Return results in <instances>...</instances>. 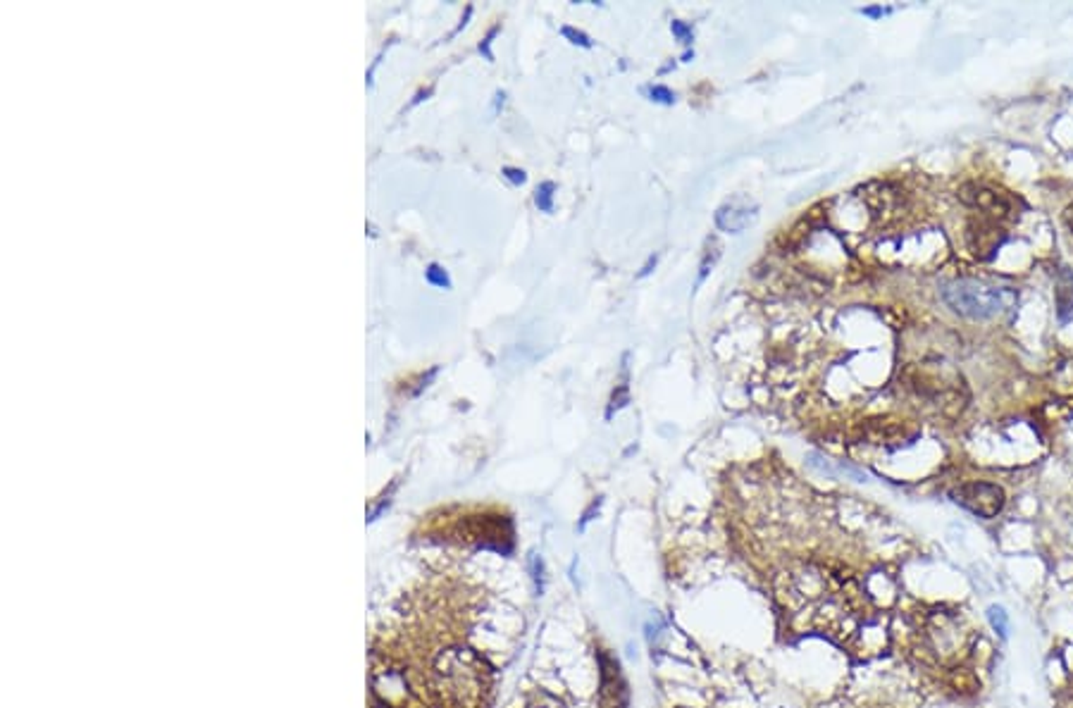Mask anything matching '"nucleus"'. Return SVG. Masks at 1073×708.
Wrapping results in <instances>:
<instances>
[{"mask_svg": "<svg viewBox=\"0 0 1073 708\" xmlns=\"http://www.w3.org/2000/svg\"><path fill=\"white\" fill-rule=\"evenodd\" d=\"M425 277H428L429 284H435V287L451 289L449 272H446V270H444L442 265H437V263H432V265L428 267V272H425Z\"/></svg>", "mask_w": 1073, "mask_h": 708, "instance_id": "nucleus-9", "label": "nucleus"}, {"mask_svg": "<svg viewBox=\"0 0 1073 708\" xmlns=\"http://www.w3.org/2000/svg\"><path fill=\"white\" fill-rule=\"evenodd\" d=\"M646 93H649V99L656 100V103H663V106H673L675 103V93L671 91V89H666V86H649Z\"/></svg>", "mask_w": 1073, "mask_h": 708, "instance_id": "nucleus-10", "label": "nucleus"}, {"mask_svg": "<svg viewBox=\"0 0 1073 708\" xmlns=\"http://www.w3.org/2000/svg\"><path fill=\"white\" fill-rule=\"evenodd\" d=\"M959 198L968 208L978 211V218H985L990 222H997V225H1004V222L1017 218L1014 198L1009 194H1004V191L985 186V184H964L959 189Z\"/></svg>", "mask_w": 1073, "mask_h": 708, "instance_id": "nucleus-2", "label": "nucleus"}, {"mask_svg": "<svg viewBox=\"0 0 1073 708\" xmlns=\"http://www.w3.org/2000/svg\"><path fill=\"white\" fill-rule=\"evenodd\" d=\"M949 496L966 511L981 515V518H997L1004 508V489L992 482H966L952 489Z\"/></svg>", "mask_w": 1073, "mask_h": 708, "instance_id": "nucleus-3", "label": "nucleus"}, {"mask_svg": "<svg viewBox=\"0 0 1073 708\" xmlns=\"http://www.w3.org/2000/svg\"><path fill=\"white\" fill-rule=\"evenodd\" d=\"M1054 301H1057V313H1060L1061 323H1067L1073 315V274L1067 267H1061L1057 274V289H1054Z\"/></svg>", "mask_w": 1073, "mask_h": 708, "instance_id": "nucleus-7", "label": "nucleus"}, {"mask_svg": "<svg viewBox=\"0 0 1073 708\" xmlns=\"http://www.w3.org/2000/svg\"><path fill=\"white\" fill-rule=\"evenodd\" d=\"M988 616H990V625H992V627H995V630L1004 637V635H1007V627H1009V625H1007V613H1004L1002 609L992 606V609L988 610Z\"/></svg>", "mask_w": 1073, "mask_h": 708, "instance_id": "nucleus-12", "label": "nucleus"}, {"mask_svg": "<svg viewBox=\"0 0 1073 708\" xmlns=\"http://www.w3.org/2000/svg\"><path fill=\"white\" fill-rule=\"evenodd\" d=\"M653 265H656V255H652V258H649V263H646V265H645V270H642V272H639L637 277H646V274L652 272V267H653Z\"/></svg>", "mask_w": 1073, "mask_h": 708, "instance_id": "nucleus-20", "label": "nucleus"}, {"mask_svg": "<svg viewBox=\"0 0 1073 708\" xmlns=\"http://www.w3.org/2000/svg\"><path fill=\"white\" fill-rule=\"evenodd\" d=\"M627 403V386H620V392L613 393V408H620Z\"/></svg>", "mask_w": 1073, "mask_h": 708, "instance_id": "nucleus-16", "label": "nucleus"}, {"mask_svg": "<svg viewBox=\"0 0 1073 708\" xmlns=\"http://www.w3.org/2000/svg\"><path fill=\"white\" fill-rule=\"evenodd\" d=\"M504 177L511 184H525L527 182V175L518 168H504Z\"/></svg>", "mask_w": 1073, "mask_h": 708, "instance_id": "nucleus-14", "label": "nucleus"}, {"mask_svg": "<svg viewBox=\"0 0 1073 708\" xmlns=\"http://www.w3.org/2000/svg\"><path fill=\"white\" fill-rule=\"evenodd\" d=\"M1004 237H1007V232H1004L1002 227L997 225V222H990V220L985 218L971 220L966 227L968 248H971V253H973L975 258H992L997 248L1004 244Z\"/></svg>", "mask_w": 1073, "mask_h": 708, "instance_id": "nucleus-5", "label": "nucleus"}, {"mask_svg": "<svg viewBox=\"0 0 1073 708\" xmlns=\"http://www.w3.org/2000/svg\"><path fill=\"white\" fill-rule=\"evenodd\" d=\"M940 291L945 303L954 313H959L964 317H973V320L997 317L1017 306V294H1014L1011 287H999V284L971 280V277L948 281Z\"/></svg>", "mask_w": 1073, "mask_h": 708, "instance_id": "nucleus-1", "label": "nucleus"}, {"mask_svg": "<svg viewBox=\"0 0 1073 708\" xmlns=\"http://www.w3.org/2000/svg\"><path fill=\"white\" fill-rule=\"evenodd\" d=\"M561 34L568 39L570 43H575V46H583V48H592V39L584 31H580V29H573V27H563Z\"/></svg>", "mask_w": 1073, "mask_h": 708, "instance_id": "nucleus-11", "label": "nucleus"}, {"mask_svg": "<svg viewBox=\"0 0 1073 708\" xmlns=\"http://www.w3.org/2000/svg\"><path fill=\"white\" fill-rule=\"evenodd\" d=\"M497 31H498V24H497V27H494V29H491L489 34H487V39H484V41L480 43V53H484V56L489 57V60H491V57H494V56H491L489 46H491V39H494V36H497Z\"/></svg>", "mask_w": 1073, "mask_h": 708, "instance_id": "nucleus-15", "label": "nucleus"}, {"mask_svg": "<svg viewBox=\"0 0 1073 708\" xmlns=\"http://www.w3.org/2000/svg\"><path fill=\"white\" fill-rule=\"evenodd\" d=\"M1061 220H1064V227H1067V229H1069V234H1071V238H1073V203L1069 205L1067 211H1064V215H1061Z\"/></svg>", "mask_w": 1073, "mask_h": 708, "instance_id": "nucleus-17", "label": "nucleus"}, {"mask_svg": "<svg viewBox=\"0 0 1073 708\" xmlns=\"http://www.w3.org/2000/svg\"><path fill=\"white\" fill-rule=\"evenodd\" d=\"M599 704L601 708L627 706V685L623 680L620 666L609 653H599Z\"/></svg>", "mask_w": 1073, "mask_h": 708, "instance_id": "nucleus-4", "label": "nucleus"}, {"mask_svg": "<svg viewBox=\"0 0 1073 708\" xmlns=\"http://www.w3.org/2000/svg\"><path fill=\"white\" fill-rule=\"evenodd\" d=\"M554 191H556V186L551 182L540 184V186H537V191H534V203H537V208H540L541 212L554 211Z\"/></svg>", "mask_w": 1073, "mask_h": 708, "instance_id": "nucleus-8", "label": "nucleus"}, {"mask_svg": "<svg viewBox=\"0 0 1073 708\" xmlns=\"http://www.w3.org/2000/svg\"><path fill=\"white\" fill-rule=\"evenodd\" d=\"M671 29H673V34L678 36L682 43H692V27H688L685 22H673Z\"/></svg>", "mask_w": 1073, "mask_h": 708, "instance_id": "nucleus-13", "label": "nucleus"}, {"mask_svg": "<svg viewBox=\"0 0 1073 708\" xmlns=\"http://www.w3.org/2000/svg\"><path fill=\"white\" fill-rule=\"evenodd\" d=\"M530 708H563L561 702H556V699H551V696H541V704H534V706Z\"/></svg>", "mask_w": 1073, "mask_h": 708, "instance_id": "nucleus-18", "label": "nucleus"}, {"mask_svg": "<svg viewBox=\"0 0 1073 708\" xmlns=\"http://www.w3.org/2000/svg\"><path fill=\"white\" fill-rule=\"evenodd\" d=\"M754 220H757V205H747L742 201L725 203L721 211L715 212V225L728 234L744 232Z\"/></svg>", "mask_w": 1073, "mask_h": 708, "instance_id": "nucleus-6", "label": "nucleus"}, {"mask_svg": "<svg viewBox=\"0 0 1073 708\" xmlns=\"http://www.w3.org/2000/svg\"><path fill=\"white\" fill-rule=\"evenodd\" d=\"M863 14H869V17H883V14H887L890 10H885V7H866V10H861Z\"/></svg>", "mask_w": 1073, "mask_h": 708, "instance_id": "nucleus-19", "label": "nucleus"}]
</instances>
